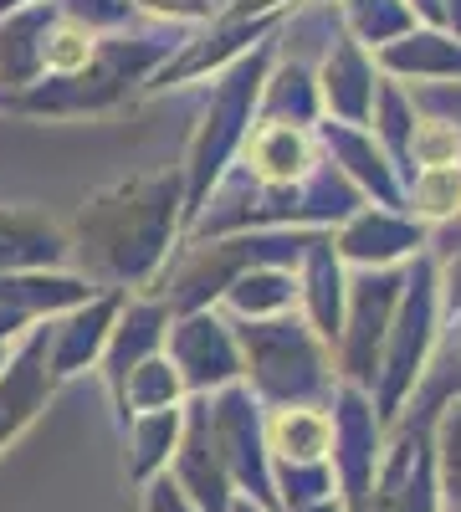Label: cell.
<instances>
[{
	"label": "cell",
	"mask_w": 461,
	"mask_h": 512,
	"mask_svg": "<svg viewBox=\"0 0 461 512\" xmlns=\"http://www.w3.org/2000/svg\"><path fill=\"white\" fill-rule=\"evenodd\" d=\"M21 6H31V0H0V16H6V11H21Z\"/></svg>",
	"instance_id": "cell-46"
},
{
	"label": "cell",
	"mask_w": 461,
	"mask_h": 512,
	"mask_svg": "<svg viewBox=\"0 0 461 512\" xmlns=\"http://www.w3.org/2000/svg\"><path fill=\"white\" fill-rule=\"evenodd\" d=\"M129 6H144L154 16H170V21H205L211 16V0H129Z\"/></svg>",
	"instance_id": "cell-40"
},
{
	"label": "cell",
	"mask_w": 461,
	"mask_h": 512,
	"mask_svg": "<svg viewBox=\"0 0 461 512\" xmlns=\"http://www.w3.org/2000/svg\"><path fill=\"white\" fill-rule=\"evenodd\" d=\"M98 287L82 282L77 272H0V308L26 318H52L77 303H88Z\"/></svg>",
	"instance_id": "cell-25"
},
{
	"label": "cell",
	"mask_w": 461,
	"mask_h": 512,
	"mask_svg": "<svg viewBox=\"0 0 461 512\" xmlns=\"http://www.w3.org/2000/svg\"><path fill=\"white\" fill-rule=\"evenodd\" d=\"M369 123H374V139L390 154L395 169H410V128H415V103L400 82H380L374 88V108H369Z\"/></svg>",
	"instance_id": "cell-31"
},
{
	"label": "cell",
	"mask_w": 461,
	"mask_h": 512,
	"mask_svg": "<svg viewBox=\"0 0 461 512\" xmlns=\"http://www.w3.org/2000/svg\"><path fill=\"white\" fill-rule=\"evenodd\" d=\"M180 425H185V405L144 410V415L123 420V436H129V482L134 487H144L159 472H170V456L180 446Z\"/></svg>",
	"instance_id": "cell-26"
},
{
	"label": "cell",
	"mask_w": 461,
	"mask_h": 512,
	"mask_svg": "<svg viewBox=\"0 0 461 512\" xmlns=\"http://www.w3.org/2000/svg\"><path fill=\"white\" fill-rule=\"evenodd\" d=\"M313 82H318V108H328L339 123H359V128L369 123L380 77H374V62L364 57V47L354 36L333 41V52L323 57V72Z\"/></svg>",
	"instance_id": "cell-18"
},
{
	"label": "cell",
	"mask_w": 461,
	"mask_h": 512,
	"mask_svg": "<svg viewBox=\"0 0 461 512\" xmlns=\"http://www.w3.org/2000/svg\"><path fill=\"white\" fill-rule=\"evenodd\" d=\"M262 118H277V123H313L323 108H318V82L292 62V67H277V72H267V82H262Z\"/></svg>",
	"instance_id": "cell-30"
},
{
	"label": "cell",
	"mask_w": 461,
	"mask_h": 512,
	"mask_svg": "<svg viewBox=\"0 0 461 512\" xmlns=\"http://www.w3.org/2000/svg\"><path fill=\"white\" fill-rule=\"evenodd\" d=\"M415 246H426L421 221L385 210V205H359L354 216H344V231L333 241L339 262H354V267H395Z\"/></svg>",
	"instance_id": "cell-14"
},
{
	"label": "cell",
	"mask_w": 461,
	"mask_h": 512,
	"mask_svg": "<svg viewBox=\"0 0 461 512\" xmlns=\"http://www.w3.org/2000/svg\"><path fill=\"white\" fill-rule=\"evenodd\" d=\"M185 384L175 374V364L159 354H149L144 364H134L129 374H123L118 384V395H113V410H118V425L129 420V415H144V410H170V405H185Z\"/></svg>",
	"instance_id": "cell-27"
},
{
	"label": "cell",
	"mask_w": 461,
	"mask_h": 512,
	"mask_svg": "<svg viewBox=\"0 0 461 512\" xmlns=\"http://www.w3.org/2000/svg\"><path fill=\"white\" fill-rule=\"evenodd\" d=\"M262 441L272 461H328V405H262Z\"/></svg>",
	"instance_id": "cell-23"
},
{
	"label": "cell",
	"mask_w": 461,
	"mask_h": 512,
	"mask_svg": "<svg viewBox=\"0 0 461 512\" xmlns=\"http://www.w3.org/2000/svg\"><path fill=\"white\" fill-rule=\"evenodd\" d=\"M267 72H272V47H251L221 72L216 93H211V108H205L195 139H190L185 175H180L185 180V226L200 216V205L216 190V180H226L231 154L241 149L246 128H251V113H257V103H262Z\"/></svg>",
	"instance_id": "cell-3"
},
{
	"label": "cell",
	"mask_w": 461,
	"mask_h": 512,
	"mask_svg": "<svg viewBox=\"0 0 461 512\" xmlns=\"http://www.w3.org/2000/svg\"><path fill=\"white\" fill-rule=\"evenodd\" d=\"M205 400V431L211 446L226 466V477L236 487V497H251L262 512H277V492H272V456L262 441V400L246 390V384H226Z\"/></svg>",
	"instance_id": "cell-6"
},
{
	"label": "cell",
	"mask_w": 461,
	"mask_h": 512,
	"mask_svg": "<svg viewBox=\"0 0 461 512\" xmlns=\"http://www.w3.org/2000/svg\"><path fill=\"white\" fill-rule=\"evenodd\" d=\"M410 103L415 113L441 118L461 134V82H410Z\"/></svg>",
	"instance_id": "cell-37"
},
{
	"label": "cell",
	"mask_w": 461,
	"mask_h": 512,
	"mask_svg": "<svg viewBox=\"0 0 461 512\" xmlns=\"http://www.w3.org/2000/svg\"><path fill=\"white\" fill-rule=\"evenodd\" d=\"M236 154H241V175L257 180V185H292L318 164V144H313L308 128L303 123H277V118H262L257 128H246Z\"/></svg>",
	"instance_id": "cell-15"
},
{
	"label": "cell",
	"mask_w": 461,
	"mask_h": 512,
	"mask_svg": "<svg viewBox=\"0 0 461 512\" xmlns=\"http://www.w3.org/2000/svg\"><path fill=\"white\" fill-rule=\"evenodd\" d=\"M175 41L164 36H118V41H98V52L88 67H77L67 77L52 82H31V88L11 93L6 103L16 113H52V118H77V113H103L113 103L129 98L134 82L154 77L159 62H170Z\"/></svg>",
	"instance_id": "cell-4"
},
{
	"label": "cell",
	"mask_w": 461,
	"mask_h": 512,
	"mask_svg": "<svg viewBox=\"0 0 461 512\" xmlns=\"http://www.w3.org/2000/svg\"><path fill=\"white\" fill-rule=\"evenodd\" d=\"M272 492H277V512H298L308 502L339 497L328 461H272Z\"/></svg>",
	"instance_id": "cell-35"
},
{
	"label": "cell",
	"mask_w": 461,
	"mask_h": 512,
	"mask_svg": "<svg viewBox=\"0 0 461 512\" xmlns=\"http://www.w3.org/2000/svg\"><path fill=\"white\" fill-rule=\"evenodd\" d=\"M405 210L410 221H456L461 216V164H431V169H410V185H405Z\"/></svg>",
	"instance_id": "cell-29"
},
{
	"label": "cell",
	"mask_w": 461,
	"mask_h": 512,
	"mask_svg": "<svg viewBox=\"0 0 461 512\" xmlns=\"http://www.w3.org/2000/svg\"><path fill=\"white\" fill-rule=\"evenodd\" d=\"M139 512H195V502L175 487L170 472H159V477H149L139 487Z\"/></svg>",
	"instance_id": "cell-39"
},
{
	"label": "cell",
	"mask_w": 461,
	"mask_h": 512,
	"mask_svg": "<svg viewBox=\"0 0 461 512\" xmlns=\"http://www.w3.org/2000/svg\"><path fill=\"white\" fill-rule=\"evenodd\" d=\"M436 267L431 256H415V267L405 272V287H400V308L390 318V333H385V349H380V369H374V384H369V400H374V415L380 425H395L405 400L415 395L426 364H431V349H436V318H441V297H436Z\"/></svg>",
	"instance_id": "cell-5"
},
{
	"label": "cell",
	"mask_w": 461,
	"mask_h": 512,
	"mask_svg": "<svg viewBox=\"0 0 461 512\" xmlns=\"http://www.w3.org/2000/svg\"><path fill=\"white\" fill-rule=\"evenodd\" d=\"M231 512H262V507L251 502V497H236V502H231Z\"/></svg>",
	"instance_id": "cell-45"
},
{
	"label": "cell",
	"mask_w": 461,
	"mask_h": 512,
	"mask_svg": "<svg viewBox=\"0 0 461 512\" xmlns=\"http://www.w3.org/2000/svg\"><path fill=\"white\" fill-rule=\"evenodd\" d=\"M298 512H344V502H339V497H323V502H308V507H298Z\"/></svg>",
	"instance_id": "cell-44"
},
{
	"label": "cell",
	"mask_w": 461,
	"mask_h": 512,
	"mask_svg": "<svg viewBox=\"0 0 461 512\" xmlns=\"http://www.w3.org/2000/svg\"><path fill=\"white\" fill-rule=\"evenodd\" d=\"M52 369H47V323L26 328L21 344L11 349L6 369H0V451H6L26 425L47 410L52 400Z\"/></svg>",
	"instance_id": "cell-11"
},
{
	"label": "cell",
	"mask_w": 461,
	"mask_h": 512,
	"mask_svg": "<svg viewBox=\"0 0 461 512\" xmlns=\"http://www.w3.org/2000/svg\"><path fill=\"white\" fill-rule=\"evenodd\" d=\"M400 287H405V272H395V267H364V277H354L349 292H344L339 379L359 384V390H369L374 369H380L385 333H390V318L400 308Z\"/></svg>",
	"instance_id": "cell-8"
},
{
	"label": "cell",
	"mask_w": 461,
	"mask_h": 512,
	"mask_svg": "<svg viewBox=\"0 0 461 512\" xmlns=\"http://www.w3.org/2000/svg\"><path fill=\"white\" fill-rule=\"evenodd\" d=\"M6 359H11V349H6V344H0V369H6Z\"/></svg>",
	"instance_id": "cell-47"
},
{
	"label": "cell",
	"mask_w": 461,
	"mask_h": 512,
	"mask_svg": "<svg viewBox=\"0 0 461 512\" xmlns=\"http://www.w3.org/2000/svg\"><path fill=\"white\" fill-rule=\"evenodd\" d=\"M118 308H123V292H93L88 303L67 308L47 328V369H52V379H72L82 369H98Z\"/></svg>",
	"instance_id": "cell-13"
},
{
	"label": "cell",
	"mask_w": 461,
	"mask_h": 512,
	"mask_svg": "<svg viewBox=\"0 0 461 512\" xmlns=\"http://www.w3.org/2000/svg\"><path fill=\"white\" fill-rule=\"evenodd\" d=\"M298 267H303V282H298L303 318L313 323V333L333 349V344H339V328H344V292H349L344 262H339V251H333V241L308 236V246H303V256H298Z\"/></svg>",
	"instance_id": "cell-19"
},
{
	"label": "cell",
	"mask_w": 461,
	"mask_h": 512,
	"mask_svg": "<svg viewBox=\"0 0 461 512\" xmlns=\"http://www.w3.org/2000/svg\"><path fill=\"white\" fill-rule=\"evenodd\" d=\"M282 26V16H251V21H216V31L205 36V41H185V52L175 62H159L154 82L149 88H170V82H185L205 67H221L226 57H241L251 52V41L257 36H272Z\"/></svg>",
	"instance_id": "cell-24"
},
{
	"label": "cell",
	"mask_w": 461,
	"mask_h": 512,
	"mask_svg": "<svg viewBox=\"0 0 461 512\" xmlns=\"http://www.w3.org/2000/svg\"><path fill=\"white\" fill-rule=\"evenodd\" d=\"M318 139H323L328 159L339 164L364 195H374L385 210H405V185H400V175H395L390 154L374 144L369 128H359V123H333V118H328V123H318Z\"/></svg>",
	"instance_id": "cell-16"
},
{
	"label": "cell",
	"mask_w": 461,
	"mask_h": 512,
	"mask_svg": "<svg viewBox=\"0 0 461 512\" xmlns=\"http://www.w3.org/2000/svg\"><path fill=\"white\" fill-rule=\"evenodd\" d=\"M364 512H441L436 461H431V420H405L395 441L380 451Z\"/></svg>",
	"instance_id": "cell-10"
},
{
	"label": "cell",
	"mask_w": 461,
	"mask_h": 512,
	"mask_svg": "<svg viewBox=\"0 0 461 512\" xmlns=\"http://www.w3.org/2000/svg\"><path fill=\"white\" fill-rule=\"evenodd\" d=\"M67 262V236L26 205H0V272H52Z\"/></svg>",
	"instance_id": "cell-22"
},
{
	"label": "cell",
	"mask_w": 461,
	"mask_h": 512,
	"mask_svg": "<svg viewBox=\"0 0 461 512\" xmlns=\"http://www.w3.org/2000/svg\"><path fill=\"white\" fill-rule=\"evenodd\" d=\"M164 333H170V308H164V297H123V308L113 318V333L103 344V379H108V395H118L123 374H129L134 364H144L149 354L164 349Z\"/></svg>",
	"instance_id": "cell-17"
},
{
	"label": "cell",
	"mask_w": 461,
	"mask_h": 512,
	"mask_svg": "<svg viewBox=\"0 0 461 512\" xmlns=\"http://www.w3.org/2000/svg\"><path fill=\"white\" fill-rule=\"evenodd\" d=\"M57 21V0H31L21 11L0 16V93H21L41 82V41Z\"/></svg>",
	"instance_id": "cell-21"
},
{
	"label": "cell",
	"mask_w": 461,
	"mask_h": 512,
	"mask_svg": "<svg viewBox=\"0 0 461 512\" xmlns=\"http://www.w3.org/2000/svg\"><path fill=\"white\" fill-rule=\"evenodd\" d=\"M170 477L195 502V512H231V502H236V487H231L226 466L211 446V431H205V400L200 395L185 400V425H180V446L170 456Z\"/></svg>",
	"instance_id": "cell-12"
},
{
	"label": "cell",
	"mask_w": 461,
	"mask_h": 512,
	"mask_svg": "<svg viewBox=\"0 0 461 512\" xmlns=\"http://www.w3.org/2000/svg\"><path fill=\"white\" fill-rule=\"evenodd\" d=\"M431 461H436V492L441 512H461V395L441 405L431 420Z\"/></svg>",
	"instance_id": "cell-32"
},
{
	"label": "cell",
	"mask_w": 461,
	"mask_h": 512,
	"mask_svg": "<svg viewBox=\"0 0 461 512\" xmlns=\"http://www.w3.org/2000/svg\"><path fill=\"white\" fill-rule=\"evenodd\" d=\"M180 221H185V180L134 175V180L98 190L77 210L67 256H77L82 282H98V292L144 287L149 297Z\"/></svg>",
	"instance_id": "cell-1"
},
{
	"label": "cell",
	"mask_w": 461,
	"mask_h": 512,
	"mask_svg": "<svg viewBox=\"0 0 461 512\" xmlns=\"http://www.w3.org/2000/svg\"><path fill=\"white\" fill-rule=\"evenodd\" d=\"M221 303L231 308V318H277V313H292L298 303V277L287 267H251L241 272L226 292Z\"/></svg>",
	"instance_id": "cell-28"
},
{
	"label": "cell",
	"mask_w": 461,
	"mask_h": 512,
	"mask_svg": "<svg viewBox=\"0 0 461 512\" xmlns=\"http://www.w3.org/2000/svg\"><path fill=\"white\" fill-rule=\"evenodd\" d=\"M292 0H231L221 11V21H251V16H282Z\"/></svg>",
	"instance_id": "cell-41"
},
{
	"label": "cell",
	"mask_w": 461,
	"mask_h": 512,
	"mask_svg": "<svg viewBox=\"0 0 461 512\" xmlns=\"http://www.w3.org/2000/svg\"><path fill=\"white\" fill-rule=\"evenodd\" d=\"M323 405H328V425H333V446H328L333 492H339L344 512H364L374 466H380V451H385V425L374 415L369 390H359L349 379H333Z\"/></svg>",
	"instance_id": "cell-7"
},
{
	"label": "cell",
	"mask_w": 461,
	"mask_h": 512,
	"mask_svg": "<svg viewBox=\"0 0 461 512\" xmlns=\"http://www.w3.org/2000/svg\"><path fill=\"white\" fill-rule=\"evenodd\" d=\"M98 41L103 36L93 26H82V21L57 11V21L47 26V41H41V72H47V77H67L77 67H88L93 52H98Z\"/></svg>",
	"instance_id": "cell-34"
},
{
	"label": "cell",
	"mask_w": 461,
	"mask_h": 512,
	"mask_svg": "<svg viewBox=\"0 0 461 512\" xmlns=\"http://www.w3.org/2000/svg\"><path fill=\"white\" fill-rule=\"evenodd\" d=\"M344 26H349V36L359 41V47H390V41H400L410 26H415V16H410V6L405 0H344Z\"/></svg>",
	"instance_id": "cell-33"
},
{
	"label": "cell",
	"mask_w": 461,
	"mask_h": 512,
	"mask_svg": "<svg viewBox=\"0 0 461 512\" xmlns=\"http://www.w3.org/2000/svg\"><path fill=\"white\" fill-rule=\"evenodd\" d=\"M374 62L400 82H461V36L441 26H410L400 41L374 52Z\"/></svg>",
	"instance_id": "cell-20"
},
{
	"label": "cell",
	"mask_w": 461,
	"mask_h": 512,
	"mask_svg": "<svg viewBox=\"0 0 461 512\" xmlns=\"http://www.w3.org/2000/svg\"><path fill=\"white\" fill-rule=\"evenodd\" d=\"M410 6V16L415 21H426V26H441L446 31V11H441V0H405Z\"/></svg>",
	"instance_id": "cell-42"
},
{
	"label": "cell",
	"mask_w": 461,
	"mask_h": 512,
	"mask_svg": "<svg viewBox=\"0 0 461 512\" xmlns=\"http://www.w3.org/2000/svg\"><path fill=\"white\" fill-rule=\"evenodd\" d=\"M26 323H31L26 313H11V308H0V344H11L16 333H26Z\"/></svg>",
	"instance_id": "cell-43"
},
{
	"label": "cell",
	"mask_w": 461,
	"mask_h": 512,
	"mask_svg": "<svg viewBox=\"0 0 461 512\" xmlns=\"http://www.w3.org/2000/svg\"><path fill=\"white\" fill-rule=\"evenodd\" d=\"M164 359L175 364L185 395H216V390H226V384L241 379V349H236L231 318H221L216 308L170 318Z\"/></svg>",
	"instance_id": "cell-9"
},
{
	"label": "cell",
	"mask_w": 461,
	"mask_h": 512,
	"mask_svg": "<svg viewBox=\"0 0 461 512\" xmlns=\"http://www.w3.org/2000/svg\"><path fill=\"white\" fill-rule=\"evenodd\" d=\"M241 349V384L262 405H323L333 390V354L308 318H231Z\"/></svg>",
	"instance_id": "cell-2"
},
{
	"label": "cell",
	"mask_w": 461,
	"mask_h": 512,
	"mask_svg": "<svg viewBox=\"0 0 461 512\" xmlns=\"http://www.w3.org/2000/svg\"><path fill=\"white\" fill-rule=\"evenodd\" d=\"M57 11L82 21V26H93V31H123L134 21L129 0H57Z\"/></svg>",
	"instance_id": "cell-38"
},
{
	"label": "cell",
	"mask_w": 461,
	"mask_h": 512,
	"mask_svg": "<svg viewBox=\"0 0 461 512\" xmlns=\"http://www.w3.org/2000/svg\"><path fill=\"white\" fill-rule=\"evenodd\" d=\"M431 164H461V134L441 118H415L410 128V169H431Z\"/></svg>",
	"instance_id": "cell-36"
}]
</instances>
